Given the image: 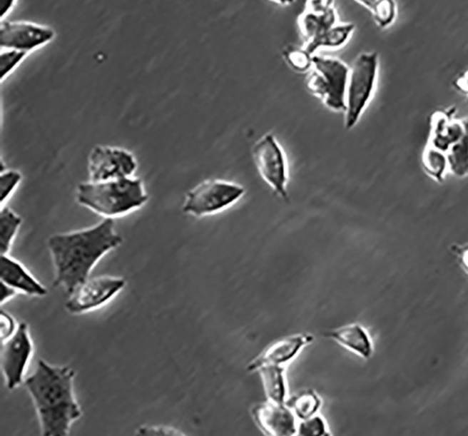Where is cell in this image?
Segmentation results:
<instances>
[{
  "label": "cell",
  "instance_id": "6da1fadb",
  "mask_svg": "<svg viewBox=\"0 0 468 436\" xmlns=\"http://www.w3.org/2000/svg\"><path fill=\"white\" fill-rule=\"evenodd\" d=\"M122 243L115 221L109 218L84 229L52 234L48 239V248L54 263L55 288L71 294L89 279L101 260Z\"/></svg>",
  "mask_w": 468,
  "mask_h": 436
},
{
  "label": "cell",
  "instance_id": "7a4b0ae2",
  "mask_svg": "<svg viewBox=\"0 0 468 436\" xmlns=\"http://www.w3.org/2000/svg\"><path fill=\"white\" fill-rule=\"evenodd\" d=\"M75 370L69 365L39 360L36 370L25 379L43 436H66L83 415L76 397Z\"/></svg>",
  "mask_w": 468,
  "mask_h": 436
},
{
  "label": "cell",
  "instance_id": "3957f363",
  "mask_svg": "<svg viewBox=\"0 0 468 436\" xmlns=\"http://www.w3.org/2000/svg\"><path fill=\"white\" fill-rule=\"evenodd\" d=\"M76 201L103 218H123L148 203L144 181L136 177L93 183H81L76 189Z\"/></svg>",
  "mask_w": 468,
  "mask_h": 436
},
{
  "label": "cell",
  "instance_id": "277c9868",
  "mask_svg": "<svg viewBox=\"0 0 468 436\" xmlns=\"http://www.w3.org/2000/svg\"><path fill=\"white\" fill-rule=\"evenodd\" d=\"M350 69L340 59L315 54L306 78L307 89L327 109L345 112Z\"/></svg>",
  "mask_w": 468,
  "mask_h": 436
},
{
  "label": "cell",
  "instance_id": "5b68a950",
  "mask_svg": "<svg viewBox=\"0 0 468 436\" xmlns=\"http://www.w3.org/2000/svg\"><path fill=\"white\" fill-rule=\"evenodd\" d=\"M379 54L362 52L350 69L346 93L345 128L355 127L375 93L379 75Z\"/></svg>",
  "mask_w": 468,
  "mask_h": 436
},
{
  "label": "cell",
  "instance_id": "8992f818",
  "mask_svg": "<svg viewBox=\"0 0 468 436\" xmlns=\"http://www.w3.org/2000/svg\"><path fill=\"white\" fill-rule=\"evenodd\" d=\"M240 184L220 178H208L186 193L181 210L194 218L215 215L233 206L244 197Z\"/></svg>",
  "mask_w": 468,
  "mask_h": 436
},
{
  "label": "cell",
  "instance_id": "52a82bcc",
  "mask_svg": "<svg viewBox=\"0 0 468 436\" xmlns=\"http://www.w3.org/2000/svg\"><path fill=\"white\" fill-rule=\"evenodd\" d=\"M253 157L263 180L270 186L275 195L288 201V160L273 134H265L254 144Z\"/></svg>",
  "mask_w": 468,
  "mask_h": 436
},
{
  "label": "cell",
  "instance_id": "ba28073f",
  "mask_svg": "<svg viewBox=\"0 0 468 436\" xmlns=\"http://www.w3.org/2000/svg\"><path fill=\"white\" fill-rule=\"evenodd\" d=\"M137 171L136 155L120 146H96L88 155V176L93 183L134 177Z\"/></svg>",
  "mask_w": 468,
  "mask_h": 436
},
{
  "label": "cell",
  "instance_id": "9c48e42d",
  "mask_svg": "<svg viewBox=\"0 0 468 436\" xmlns=\"http://www.w3.org/2000/svg\"><path fill=\"white\" fill-rule=\"evenodd\" d=\"M34 353V345L29 325L24 321L19 322L16 332L1 342V370L8 390L13 391L24 383Z\"/></svg>",
  "mask_w": 468,
  "mask_h": 436
},
{
  "label": "cell",
  "instance_id": "30bf717a",
  "mask_svg": "<svg viewBox=\"0 0 468 436\" xmlns=\"http://www.w3.org/2000/svg\"><path fill=\"white\" fill-rule=\"evenodd\" d=\"M126 285L127 280L123 277L102 275L89 278L68 295L66 312L81 315L101 309L124 290Z\"/></svg>",
  "mask_w": 468,
  "mask_h": 436
},
{
  "label": "cell",
  "instance_id": "8fae6325",
  "mask_svg": "<svg viewBox=\"0 0 468 436\" xmlns=\"http://www.w3.org/2000/svg\"><path fill=\"white\" fill-rule=\"evenodd\" d=\"M56 36L54 28L39 23L2 19L0 24V48L16 49L29 55L45 48Z\"/></svg>",
  "mask_w": 468,
  "mask_h": 436
},
{
  "label": "cell",
  "instance_id": "7c38bea8",
  "mask_svg": "<svg viewBox=\"0 0 468 436\" xmlns=\"http://www.w3.org/2000/svg\"><path fill=\"white\" fill-rule=\"evenodd\" d=\"M251 414L260 430L266 435L291 436L297 434V418L285 403L268 400L254 406Z\"/></svg>",
  "mask_w": 468,
  "mask_h": 436
},
{
  "label": "cell",
  "instance_id": "4fadbf2b",
  "mask_svg": "<svg viewBox=\"0 0 468 436\" xmlns=\"http://www.w3.org/2000/svg\"><path fill=\"white\" fill-rule=\"evenodd\" d=\"M314 336L306 333H295L280 339L266 348L260 355L248 365V371H256L262 365H273L288 367L297 358L304 348L314 342Z\"/></svg>",
  "mask_w": 468,
  "mask_h": 436
},
{
  "label": "cell",
  "instance_id": "5bb4252c",
  "mask_svg": "<svg viewBox=\"0 0 468 436\" xmlns=\"http://www.w3.org/2000/svg\"><path fill=\"white\" fill-rule=\"evenodd\" d=\"M0 280H1V285L14 289L19 295L43 298L49 293L46 286L43 285L22 263L9 254L1 255Z\"/></svg>",
  "mask_w": 468,
  "mask_h": 436
},
{
  "label": "cell",
  "instance_id": "9a60e30c",
  "mask_svg": "<svg viewBox=\"0 0 468 436\" xmlns=\"http://www.w3.org/2000/svg\"><path fill=\"white\" fill-rule=\"evenodd\" d=\"M455 112V108L437 111L432 116L429 122L428 144L446 153L464 133L462 120L453 118Z\"/></svg>",
  "mask_w": 468,
  "mask_h": 436
},
{
  "label": "cell",
  "instance_id": "2e32d148",
  "mask_svg": "<svg viewBox=\"0 0 468 436\" xmlns=\"http://www.w3.org/2000/svg\"><path fill=\"white\" fill-rule=\"evenodd\" d=\"M325 338L332 339L345 349L362 359H370L373 353V344L367 330L359 324L344 325L324 333Z\"/></svg>",
  "mask_w": 468,
  "mask_h": 436
},
{
  "label": "cell",
  "instance_id": "e0dca14e",
  "mask_svg": "<svg viewBox=\"0 0 468 436\" xmlns=\"http://www.w3.org/2000/svg\"><path fill=\"white\" fill-rule=\"evenodd\" d=\"M338 14L336 8L326 13H315L305 10L297 16V25L304 44L312 42L333 26L338 24Z\"/></svg>",
  "mask_w": 468,
  "mask_h": 436
},
{
  "label": "cell",
  "instance_id": "ac0fdd59",
  "mask_svg": "<svg viewBox=\"0 0 468 436\" xmlns=\"http://www.w3.org/2000/svg\"><path fill=\"white\" fill-rule=\"evenodd\" d=\"M285 370L286 367L266 365H262L256 370L261 376L263 390L268 400L285 403L288 400Z\"/></svg>",
  "mask_w": 468,
  "mask_h": 436
},
{
  "label": "cell",
  "instance_id": "d6986e66",
  "mask_svg": "<svg viewBox=\"0 0 468 436\" xmlns=\"http://www.w3.org/2000/svg\"><path fill=\"white\" fill-rule=\"evenodd\" d=\"M354 31H355V25L352 23L339 22L329 31L318 36L317 39L304 44L302 46L312 55H315L320 49H340L349 42Z\"/></svg>",
  "mask_w": 468,
  "mask_h": 436
},
{
  "label": "cell",
  "instance_id": "ffe728a7",
  "mask_svg": "<svg viewBox=\"0 0 468 436\" xmlns=\"http://www.w3.org/2000/svg\"><path fill=\"white\" fill-rule=\"evenodd\" d=\"M23 223L22 218L7 205L0 211V253H10L11 248Z\"/></svg>",
  "mask_w": 468,
  "mask_h": 436
},
{
  "label": "cell",
  "instance_id": "44dd1931",
  "mask_svg": "<svg viewBox=\"0 0 468 436\" xmlns=\"http://www.w3.org/2000/svg\"><path fill=\"white\" fill-rule=\"evenodd\" d=\"M462 122L464 125L463 136L447 152L449 171L459 178L468 174V117Z\"/></svg>",
  "mask_w": 468,
  "mask_h": 436
},
{
  "label": "cell",
  "instance_id": "7402d4cb",
  "mask_svg": "<svg viewBox=\"0 0 468 436\" xmlns=\"http://www.w3.org/2000/svg\"><path fill=\"white\" fill-rule=\"evenodd\" d=\"M285 405L297 420H303L317 415L322 406L320 395L314 390H303L286 400Z\"/></svg>",
  "mask_w": 468,
  "mask_h": 436
},
{
  "label": "cell",
  "instance_id": "603a6c76",
  "mask_svg": "<svg viewBox=\"0 0 468 436\" xmlns=\"http://www.w3.org/2000/svg\"><path fill=\"white\" fill-rule=\"evenodd\" d=\"M422 166L426 174L437 183H443L444 175L449 171L446 152L439 151L427 144L422 152Z\"/></svg>",
  "mask_w": 468,
  "mask_h": 436
},
{
  "label": "cell",
  "instance_id": "cb8c5ba5",
  "mask_svg": "<svg viewBox=\"0 0 468 436\" xmlns=\"http://www.w3.org/2000/svg\"><path fill=\"white\" fill-rule=\"evenodd\" d=\"M283 56L295 72L306 73L312 69L314 55L309 54L303 46H288L283 49Z\"/></svg>",
  "mask_w": 468,
  "mask_h": 436
},
{
  "label": "cell",
  "instance_id": "d4e9b609",
  "mask_svg": "<svg viewBox=\"0 0 468 436\" xmlns=\"http://www.w3.org/2000/svg\"><path fill=\"white\" fill-rule=\"evenodd\" d=\"M23 181V175L16 169L5 168L4 163H2L1 169H0V203L4 206L11 198L13 197L17 188Z\"/></svg>",
  "mask_w": 468,
  "mask_h": 436
},
{
  "label": "cell",
  "instance_id": "484cf974",
  "mask_svg": "<svg viewBox=\"0 0 468 436\" xmlns=\"http://www.w3.org/2000/svg\"><path fill=\"white\" fill-rule=\"evenodd\" d=\"M29 56L26 52L13 49L0 48V81L6 80L23 64Z\"/></svg>",
  "mask_w": 468,
  "mask_h": 436
},
{
  "label": "cell",
  "instance_id": "4316f807",
  "mask_svg": "<svg viewBox=\"0 0 468 436\" xmlns=\"http://www.w3.org/2000/svg\"><path fill=\"white\" fill-rule=\"evenodd\" d=\"M374 21L380 29H387L397 17V4L395 0H377L370 10Z\"/></svg>",
  "mask_w": 468,
  "mask_h": 436
},
{
  "label": "cell",
  "instance_id": "83f0119b",
  "mask_svg": "<svg viewBox=\"0 0 468 436\" xmlns=\"http://www.w3.org/2000/svg\"><path fill=\"white\" fill-rule=\"evenodd\" d=\"M300 436L330 435L329 427L324 418L317 414L312 417L300 420L297 423V434Z\"/></svg>",
  "mask_w": 468,
  "mask_h": 436
},
{
  "label": "cell",
  "instance_id": "f1b7e54d",
  "mask_svg": "<svg viewBox=\"0 0 468 436\" xmlns=\"http://www.w3.org/2000/svg\"><path fill=\"white\" fill-rule=\"evenodd\" d=\"M136 435L141 436L184 435L180 430L166 425H142L136 430Z\"/></svg>",
  "mask_w": 468,
  "mask_h": 436
},
{
  "label": "cell",
  "instance_id": "f546056e",
  "mask_svg": "<svg viewBox=\"0 0 468 436\" xmlns=\"http://www.w3.org/2000/svg\"><path fill=\"white\" fill-rule=\"evenodd\" d=\"M19 322L13 315L7 312L2 311L1 315H0V338H1V342L10 338L19 329Z\"/></svg>",
  "mask_w": 468,
  "mask_h": 436
},
{
  "label": "cell",
  "instance_id": "4dcf8cb0",
  "mask_svg": "<svg viewBox=\"0 0 468 436\" xmlns=\"http://www.w3.org/2000/svg\"><path fill=\"white\" fill-rule=\"evenodd\" d=\"M335 0H306L304 9L315 13H326L335 8Z\"/></svg>",
  "mask_w": 468,
  "mask_h": 436
},
{
  "label": "cell",
  "instance_id": "1f68e13d",
  "mask_svg": "<svg viewBox=\"0 0 468 436\" xmlns=\"http://www.w3.org/2000/svg\"><path fill=\"white\" fill-rule=\"evenodd\" d=\"M17 0H1V20L7 19L9 14L16 8Z\"/></svg>",
  "mask_w": 468,
  "mask_h": 436
},
{
  "label": "cell",
  "instance_id": "d6a6232c",
  "mask_svg": "<svg viewBox=\"0 0 468 436\" xmlns=\"http://www.w3.org/2000/svg\"><path fill=\"white\" fill-rule=\"evenodd\" d=\"M19 293L14 291V289L8 288L4 285H1V305H4L6 303L13 300L14 298H16V295H19Z\"/></svg>",
  "mask_w": 468,
  "mask_h": 436
},
{
  "label": "cell",
  "instance_id": "836d02e7",
  "mask_svg": "<svg viewBox=\"0 0 468 436\" xmlns=\"http://www.w3.org/2000/svg\"><path fill=\"white\" fill-rule=\"evenodd\" d=\"M455 86L462 92L468 95V69L456 80Z\"/></svg>",
  "mask_w": 468,
  "mask_h": 436
},
{
  "label": "cell",
  "instance_id": "e575fe53",
  "mask_svg": "<svg viewBox=\"0 0 468 436\" xmlns=\"http://www.w3.org/2000/svg\"><path fill=\"white\" fill-rule=\"evenodd\" d=\"M459 257H460L462 265L464 266L468 273V245L461 248L459 251Z\"/></svg>",
  "mask_w": 468,
  "mask_h": 436
},
{
  "label": "cell",
  "instance_id": "d590c367",
  "mask_svg": "<svg viewBox=\"0 0 468 436\" xmlns=\"http://www.w3.org/2000/svg\"><path fill=\"white\" fill-rule=\"evenodd\" d=\"M356 2H358L359 4L364 6L365 8H367V10H371L373 8L374 4H375L377 0H355Z\"/></svg>",
  "mask_w": 468,
  "mask_h": 436
},
{
  "label": "cell",
  "instance_id": "8d00e7d4",
  "mask_svg": "<svg viewBox=\"0 0 468 436\" xmlns=\"http://www.w3.org/2000/svg\"><path fill=\"white\" fill-rule=\"evenodd\" d=\"M269 1L275 3V4L282 6V7H288L294 4L295 0H269Z\"/></svg>",
  "mask_w": 468,
  "mask_h": 436
}]
</instances>
